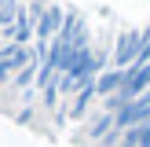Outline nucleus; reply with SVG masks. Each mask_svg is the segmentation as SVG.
Wrapping results in <instances>:
<instances>
[{
	"label": "nucleus",
	"mask_w": 150,
	"mask_h": 147,
	"mask_svg": "<svg viewBox=\"0 0 150 147\" xmlns=\"http://www.w3.org/2000/svg\"><path fill=\"white\" fill-rule=\"evenodd\" d=\"M139 48H143V29H125V33L117 37V48H114V63H117V70L136 66Z\"/></svg>",
	"instance_id": "f257e3e1"
},
{
	"label": "nucleus",
	"mask_w": 150,
	"mask_h": 147,
	"mask_svg": "<svg viewBox=\"0 0 150 147\" xmlns=\"http://www.w3.org/2000/svg\"><path fill=\"white\" fill-rule=\"evenodd\" d=\"M62 22H66V11L59 4H48V11L37 19V37H33V44H40V48H48L51 41L59 37V29H62Z\"/></svg>",
	"instance_id": "f03ea898"
},
{
	"label": "nucleus",
	"mask_w": 150,
	"mask_h": 147,
	"mask_svg": "<svg viewBox=\"0 0 150 147\" xmlns=\"http://www.w3.org/2000/svg\"><path fill=\"white\" fill-rule=\"evenodd\" d=\"M128 74H132V66L128 70H103L99 74V81H95V96H103V99H106V96H114V92H121L125 88V81H128Z\"/></svg>",
	"instance_id": "7ed1b4c3"
},
{
	"label": "nucleus",
	"mask_w": 150,
	"mask_h": 147,
	"mask_svg": "<svg viewBox=\"0 0 150 147\" xmlns=\"http://www.w3.org/2000/svg\"><path fill=\"white\" fill-rule=\"evenodd\" d=\"M92 99H95V85H84V88L77 92V99H73V110H70V114H73V118H81L88 107H92Z\"/></svg>",
	"instance_id": "20e7f679"
},
{
	"label": "nucleus",
	"mask_w": 150,
	"mask_h": 147,
	"mask_svg": "<svg viewBox=\"0 0 150 147\" xmlns=\"http://www.w3.org/2000/svg\"><path fill=\"white\" fill-rule=\"evenodd\" d=\"M136 66H150V26L143 29V48H139V59H136Z\"/></svg>",
	"instance_id": "39448f33"
},
{
	"label": "nucleus",
	"mask_w": 150,
	"mask_h": 147,
	"mask_svg": "<svg viewBox=\"0 0 150 147\" xmlns=\"http://www.w3.org/2000/svg\"><path fill=\"white\" fill-rule=\"evenodd\" d=\"M7 77H15V70H11V66H7V63H4V59H0V85H4V81H7Z\"/></svg>",
	"instance_id": "423d86ee"
},
{
	"label": "nucleus",
	"mask_w": 150,
	"mask_h": 147,
	"mask_svg": "<svg viewBox=\"0 0 150 147\" xmlns=\"http://www.w3.org/2000/svg\"><path fill=\"white\" fill-rule=\"evenodd\" d=\"M143 99H150V88H146V92H143Z\"/></svg>",
	"instance_id": "0eeeda50"
}]
</instances>
